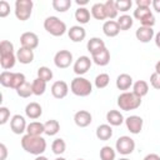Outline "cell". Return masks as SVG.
<instances>
[{"mask_svg": "<svg viewBox=\"0 0 160 160\" xmlns=\"http://www.w3.org/2000/svg\"><path fill=\"white\" fill-rule=\"evenodd\" d=\"M11 78H12V72L11 71H8V70L1 71V74H0V84L4 88H10V85H11Z\"/></svg>", "mask_w": 160, "mask_h": 160, "instance_id": "obj_41", "label": "cell"}, {"mask_svg": "<svg viewBox=\"0 0 160 160\" xmlns=\"http://www.w3.org/2000/svg\"><path fill=\"white\" fill-rule=\"evenodd\" d=\"M115 5H116L118 11L126 12V11H129L130 8L132 6V1H131V0H118V1H115Z\"/></svg>", "mask_w": 160, "mask_h": 160, "instance_id": "obj_42", "label": "cell"}, {"mask_svg": "<svg viewBox=\"0 0 160 160\" xmlns=\"http://www.w3.org/2000/svg\"><path fill=\"white\" fill-rule=\"evenodd\" d=\"M102 32L108 38H115L120 32V28L115 20H108L102 25Z\"/></svg>", "mask_w": 160, "mask_h": 160, "instance_id": "obj_19", "label": "cell"}, {"mask_svg": "<svg viewBox=\"0 0 160 160\" xmlns=\"http://www.w3.org/2000/svg\"><path fill=\"white\" fill-rule=\"evenodd\" d=\"M106 121L111 126H120L125 121V119L119 110H110L106 112Z\"/></svg>", "mask_w": 160, "mask_h": 160, "instance_id": "obj_20", "label": "cell"}, {"mask_svg": "<svg viewBox=\"0 0 160 160\" xmlns=\"http://www.w3.org/2000/svg\"><path fill=\"white\" fill-rule=\"evenodd\" d=\"M45 131L44 124L40 121H31L30 124H28L26 128V134L32 135V136H41V134Z\"/></svg>", "mask_w": 160, "mask_h": 160, "instance_id": "obj_26", "label": "cell"}, {"mask_svg": "<svg viewBox=\"0 0 160 160\" xmlns=\"http://www.w3.org/2000/svg\"><path fill=\"white\" fill-rule=\"evenodd\" d=\"M132 92L139 98L145 96L149 92V84L145 80H138L132 84Z\"/></svg>", "mask_w": 160, "mask_h": 160, "instance_id": "obj_25", "label": "cell"}, {"mask_svg": "<svg viewBox=\"0 0 160 160\" xmlns=\"http://www.w3.org/2000/svg\"><path fill=\"white\" fill-rule=\"evenodd\" d=\"M54 64L59 69H66L72 64V54L69 50H60L54 56Z\"/></svg>", "mask_w": 160, "mask_h": 160, "instance_id": "obj_7", "label": "cell"}, {"mask_svg": "<svg viewBox=\"0 0 160 160\" xmlns=\"http://www.w3.org/2000/svg\"><path fill=\"white\" fill-rule=\"evenodd\" d=\"M116 22H118V25H119L120 30H122V31H126V30H129V29L132 26V24H134V20H132V18H131L130 15H128V14H124V15H120V16L118 18Z\"/></svg>", "mask_w": 160, "mask_h": 160, "instance_id": "obj_30", "label": "cell"}, {"mask_svg": "<svg viewBox=\"0 0 160 160\" xmlns=\"http://www.w3.org/2000/svg\"><path fill=\"white\" fill-rule=\"evenodd\" d=\"M141 105V98L136 96L132 91H124L118 96V106L124 111L135 110Z\"/></svg>", "mask_w": 160, "mask_h": 160, "instance_id": "obj_2", "label": "cell"}, {"mask_svg": "<svg viewBox=\"0 0 160 160\" xmlns=\"http://www.w3.org/2000/svg\"><path fill=\"white\" fill-rule=\"evenodd\" d=\"M51 94L55 99H64L69 92V86L65 81L58 80L51 85Z\"/></svg>", "mask_w": 160, "mask_h": 160, "instance_id": "obj_13", "label": "cell"}, {"mask_svg": "<svg viewBox=\"0 0 160 160\" xmlns=\"http://www.w3.org/2000/svg\"><path fill=\"white\" fill-rule=\"evenodd\" d=\"M34 2L31 0H16L15 1V16L20 21H25L31 16Z\"/></svg>", "mask_w": 160, "mask_h": 160, "instance_id": "obj_5", "label": "cell"}, {"mask_svg": "<svg viewBox=\"0 0 160 160\" xmlns=\"http://www.w3.org/2000/svg\"><path fill=\"white\" fill-rule=\"evenodd\" d=\"M151 6H152V9H154L156 12L160 14V0H152V1H151Z\"/></svg>", "mask_w": 160, "mask_h": 160, "instance_id": "obj_51", "label": "cell"}, {"mask_svg": "<svg viewBox=\"0 0 160 160\" xmlns=\"http://www.w3.org/2000/svg\"><path fill=\"white\" fill-rule=\"evenodd\" d=\"M52 8L59 12H65L71 6V0H52Z\"/></svg>", "mask_w": 160, "mask_h": 160, "instance_id": "obj_35", "label": "cell"}, {"mask_svg": "<svg viewBox=\"0 0 160 160\" xmlns=\"http://www.w3.org/2000/svg\"><path fill=\"white\" fill-rule=\"evenodd\" d=\"M132 86V78L129 75V74H120L118 78H116V88L119 90H122V91H126L129 90L130 88Z\"/></svg>", "mask_w": 160, "mask_h": 160, "instance_id": "obj_22", "label": "cell"}, {"mask_svg": "<svg viewBox=\"0 0 160 160\" xmlns=\"http://www.w3.org/2000/svg\"><path fill=\"white\" fill-rule=\"evenodd\" d=\"M135 36L140 42H149L150 40H152V38L155 36L154 29L152 28H148V26H140L138 28V30L135 31Z\"/></svg>", "mask_w": 160, "mask_h": 160, "instance_id": "obj_14", "label": "cell"}, {"mask_svg": "<svg viewBox=\"0 0 160 160\" xmlns=\"http://www.w3.org/2000/svg\"><path fill=\"white\" fill-rule=\"evenodd\" d=\"M16 55L12 52V54H2L0 55V65L4 70H9V69H12L15 66V62H16Z\"/></svg>", "mask_w": 160, "mask_h": 160, "instance_id": "obj_24", "label": "cell"}, {"mask_svg": "<svg viewBox=\"0 0 160 160\" xmlns=\"http://www.w3.org/2000/svg\"><path fill=\"white\" fill-rule=\"evenodd\" d=\"M55 160H66V159H65V158H62V156H59V158H56Z\"/></svg>", "mask_w": 160, "mask_h": 160, "instance_id": "obj_56", "label": "cell"}, {"mask_svg": "<svg viewBox=\"0 0 160 160\" xmlns=\"http://www.w3.org/2000/svg\"><path fill=\"white\" fill-rule=\"evenodd\" d=\"M8 156V149H6V145L5 144H0V160H5Z\"/></svg>", "mask_w": 160, "mask_h": 160, "instance_id": "obj_48", "label": "cell"}, {"mask_svg": "<svg viewBox=\"0 0 160 160\" xmlns=\"http://www.w3.org/2000/svg\"><path fill=\"white\" fill-rule=\"evenodd\" d=\"M150 14H152V11L150 10V8H139V6H136V9L134 10V18L138 19L139 21L142 20L144 18H146Z\"/></svg>", "mask_w": 160, "mask_h": 160, "instance_id": "obj_40", "label": "cell"}, {"mask_svg": "<svg viewBox=\"0 0 160 160\" xmlns=\"http://www.w3.org/2000/svg\"><path fill=\"white\" fill-rule=\"evenodd\" d=\"M104 6H105V12H106V18L112 20L115 18H118V9H116V5H115V1L114 0H108L104 2Z\"/></svg>", "mask_w": 160, "mask_h": 160, "instance_id": "obj_32", "label": "cell"}, {"mask_svg": "<svg viewBox=\"0 0 160 160\" xmlns=\"http://www.w3.org/2000/svg\"><path fill=\"white\" fill-rule=\"evenodd\" d=\"M26 128H28V124H26V120L22 115H14L10 120V129L14 134L16 135H20L22 134L24 131H26Z\"/></svg>", "mask_w": 160, "mask_h": 160, "instance_id": "obj_11", "label": "cell"}, {"mask_svg": "<svg viewBox=\"0 0 160 160\" xmlns=\"http://www.w3.org/2000/svg\"><path fill=\"white\" fill-rule=\"evenodd\" d=\"M76 4L79 5V8H84V5H88L89 1L88 0H76Z\"/></svg>", "mask_w": 160, "mask_h": 160, "instance_id": "obj_52", "label": "cell"}, {"mask_svg": "<svg viewBox=\"0 0 160 160\" xmlns=\"http://www.w3.org/2000/svg\"><path fill=\"white\" fill-rule=\"evenodd\" d=\"M119 160H130V159H128V158H122V159H119Z\"/></svg>", "mask_w": 160, "mask_h": 160, "instance_id": "obj_57", "label": "cell"}, {"mask_svg": "<svg viewBox=\"0 0 160 160\" xmlns=\"http://www.w3.org/2000/svg\"><path fill=\"white\" fill-rule=\"evenodd\" d=\"M21 148L26 152L39 156L46 150V140L42 136H32L26 134L21 138Z\"/></svg>", "mask_w": 160, "mask_h": 160, "instance_id": "obj_1", "label": "cell"}, {"mask_svg": "<svg viewBox=\"0 0 160 160\" xmlns=\"http://www.w3.org/2000/svg\"><path fill=\"white\" fill-rule=\"evenodd\" d=\"M20 44H21L22 48L34 50L39 46V36L32 31L22 32L21 36H20Z\"/></svg>", "mask_w": 160, "mask_h": 160, "instance_id": "obj_9", "label": "cell"}, {"mask_svg": "<svg viewBox=\"0 0 160 160\" xmlns=\"http://www.w3.org/2000/svg\"><path fill=\"white\" fill-rule=\"evenodd\" d=\"M96 138L101 141H106L112 136V128L109 124H101L96 128Z\"/></svg>", "mask_w": 160, "mask_h": 160, "instance_id": "obj_21", "label": "cell"}, {"mask_svg": "<svg viewBox=\"0 0 160 160\" xmlns=\"http://www.w3.org/2000/svg\"><path fill=\"white\" fill-rule=\"evenodd\" d=\"M70 90L74 95L80 96V98H85L92 92V84L82 76H76L71 80Z\"/></svg>", "mask_w": 160, "mask_h": 160, "instance_id": "obj_3", "label": "cell"}, {"mask_svg": "<svg viewBox=\"0 0 160 160\" xmlns=\"http://www.w3.org/2000/svg\"><path fill=\"white\" fill-rule=\"evenodd\" d=\"M110 82V76L106 72H101L95 78V86L98 89H104L109 85Z\"/></svg>", "mask_w": 160, "mask_h": 160, "instance_id": "obj_39", "label": "cell"}, {"mask_svg": "<svg viewBox=\"0 0 160 160\" xmlns=\"http://www.w3.org/2000/svg\"><path fill=\"white\" fill-rule=\"evenodd\" d=\"M35 160H49L46 156H42V155H39V156H36L35 158Z\"/></svg>", "mask_w": 160, "mask_h": 160, "instance_id": "obj_55", "label": "cell"}, {"mask_svg": "<svg viewBox=\"0 0 160 160\" xmlns=\"http://www.w3.org/2000/svg\"><path fill=\"white\" fill-rule=\"evenodd\" d=\"M68 35L71 41L74 42H81L86 36V30L80 25H74L68 30Z\"/></svg>", "mask_w": 160, "mask_h": 160, "instance_id": "obj_15", "label": "cell"}, {"mask_svg": "<svg viewBox=\"0 0 160 160\" xmlns=\"http://www.w3.org/2000/svg\"><path fill=\"white\" fill-rule=\"evenodd\" d=\"M115 150L121 155H129L135 150V141L130 136H120L115 142Z\"/></svg>", "mask_w": 160, "mask_h": 160, "instance_id": "obj_6", "label": "cell"}, {"mask_svg": "<svg viewBox=\"0 0 160 160\" xmlns=\"http://www.w3.org/2000/svg\"><path fill=\"white\" fill-rule=\"evenodd\" d=\"M150 84L154 89L156 90H160V74L158 72H152L150 75Z\"/></svg>", "mask_w": 160, "mask_h": 160, "instance_id": "obj_46", "label": "cell"}, {"mask_svg": "<svg viewBox=\"0 0 160 160\" xmlns=\"http://www.w3.org/2000/svg\"><path fill=\"white\" fill-rule=\"evenodd\" d=\"M141 22V26H148V28H152L155 25V16L154 14H150L148 15L146 18H144L142 20H140Z\"/></svg>", "mask_w": 160, "mask_h": 160, "instance_id": "obj_47", "label": "cell"}, {"mask_svg": "<svg viewBox=\"0 0 160 160\" xmlns=\"http://www.w3.org/2000/svg\"><path fill=\"white\" fill-rule=\"evenodd\" d=\"M78 160H84V159H78Z\"/></svg>", "mask_w": 160, "mask_h": 160, "instance_id": "obj_58", "label": "cell"}, {"mask_svg": "<svg viewBox=\"0 0 160 160\" xmlns=\"http://www.w3.org/2000/svg\"><path fill=\"white\" fill-rule=\"evenodd\" d=\"M142 160H160V155H158L155 152H151V154H148Z\"/></svg>", "mask_w": 160, "mask_h": 160, "instance_id": "obj_50", "label": "cell"}, {"mask_svg": "<svg viewBox=\"0 0 160 160\" xmlns=\"http://www.w3.org/2000/svg\"><path fill=\"white\" fill-rule=\"evenodd\" d=\"M91 62H92V60L89 56H85V55L79 56L76 59V61L74 62V66H72L74 72L78 76H81V75L86 74L90 70V68H91Z\"/></svg>", "mask_w": 160, "mask_h": 160, "instance_id": "obj_8", "label": "cell"}, {"mask_svg": "<svg viewBox=\"0 0 160 160\" xmlns=\"http://www.w3.org/2000/svg\"><path fill=\"white\" fill-rule=\"evenodd\" d=\"M10 119V110L6 106H0V125H4Z\"/></svg>", "mask_w": 160, "mask_h": 160, "instance_id": "obj_44", "label": "cell"}, {"mask_svg": "<svg viewBox=\"0 0 160 160\" xmlns=\"http://www.w3.org/2000/svg\"><path fill=\"white\" fill-rule=\"evenodd\" d=\"M90 15H91V12L85 6L84 8H78L75 10V20L80 24H88L89 20H90Z\"/></svg>", "mask_w": 160, "mask_h": 160, "instance_id": "obj_29", "label": "cell"}, {"mask_svg": "<svg viewBox=\"0 0 160 160\" xmlns=\"http://www.w3.org/2000/svg\"><path fill=\"white\" fill-rule=\"evenodd\" d=\"M155 72H158V74H160V60L155 64Z\"/></svg>", "mask_w": 160, "mask_h": 160, "instance_id": "obj_54", "label": "cell"}, {"mask_svg": "<svg viewBox=\"0 0 160 160\" xmlns=\"http://www.w3.org/2000/svg\"><path fill=\"white\" fill-rule=\"evenodd\" d=\"M91 60L99 66H106L110 62V51L106 48H104L100 51L92 54L91 55Z\"/></svg>", "mask_w": 160, "mask_h": 160, "instance_id": "obj_16", "label": "cell"}, {"mask_svg": "<svg viewBox=\"0 0 160 160\" xmlns=\"http://www.w3.org/2000/svg\"><path fill=\"white\" fill-rule=\"evenodd\" d=\"M25 115L29 118V119H39L41 115H42V108L39 102H29L26 106H25Z\"/></svg>", "mask_w": 160, "mask_h": 160, "instance_id": "obj_17", "label": "cell"}, {"mask_svg": "<svg viewBox=\"0 0 160 160\" xmlns=\"http://www.w3.org/2000/svg\"><path fill=\"white\" fill-rule=\"evenodd\" d=\"M104 48H106V46H105V42H104V40L100 39V38H91V39L88 41V44H86V49H88V51H89L91 55L95 54V52H98V51H100V50L104 49Z\"/></svg>", "mask_w": 160, "mask_h": 160, "instance_id": "obj_23", "label": "cell"}, {"mask_svg": "<svg viewBox=\"0 0 160 160\" xmlns=\"http://www.w3.org/2000/svg\"><path fill=\"white\" fill-rule=\"evenodd\" d=\"M155 45L160 49V31L158 34H155Z\"/></svg>", "mask_w": 160, "mask_h": 160, "instance_id": "obj_53", "label": "cell"}, {"mask_svg": "<svg viewBox=\"0 0 160 160\" xmlns=\"http://www.w3.org/2000/svg\"><path fill=\"white\" fill-rule=\"evenodd\" d=\"M25 81H26V79H25V75H24L22 72H12L11 85H10V88L16 90V89H19Z\"/></svg>", "mask_w": 160, "mask_h": 160, "instance_id": "obj_36", "label": "cell"}, {"mask_svg": "<svg viewBox=\"0 0 160 160\" xmlns=\"http://www.w3.org/2000/svg\"><path fill=\"white\" fill-rule=\"evenodd\" d=\"M92 121V115L88 110H79L74 115V122L79 128H86L91 124Z\"/></svg>", "mask_w": 160, "mask_h": 160, "instance_id": "obj_12", "label": "cell"}, {"mask_svg": "<svg viewBox=\"0 0 160 160\" xmlns=\"http://www.w3.org/2000/svg\"><path fill=\"white\" fill-rule=\"evenodd\" d=\"M44 29L52 36H62L66 32V24L58 16H48L44 20Z\"/></svg>", "mask_w": 160, "mask_h": 160, "instance_id": "obj_4", "label": "cell"}, {"mask_svg": "<svg viewBox=\"0 0 160 160\" xmlns=\"http://www.w3.org/2000/svg\"><path fill=\"white\" fill-rule=\"evenodd\" d=\"M116 156V151L111 148V146H102L100 149V159L101 160H115Z\"/></svg>", "mask_w": 160, "mask_h": 160, "instance_id": "obj_34", "label": "cell"}, {"mask_svg": "<svg viewBox=\"0 0 160 160\" xmlns=\"http://www.w3.org/2000/svg\"><path fill=\"white\" fill-rule=\"evenodd\" d=\"M16 59H18V61H20L24 65L30 64L34 60V50H30V49L20 46L19 50L16 51Z\"/></svg>", "mask_w": 160, "mask_h": 160, "instance_id": "obj_18", "label": "cell"}, {"mask_svg": "<svg viewBox=\"0 0 160 160\" xmlns=\"http://www.w3.org/2000/svg\"><path fill=\"white\" fill-rule=\"evenodd\" d=\"M51 150H52V152L55 155H61L66 150V142L62 139H60V138L59 139H55L52 141V144H51Z\"/></svg>", "mask_w": 160, "mask_h": 160, "instance_id": "obj_33", "label": "cell"}, {"mask_svg": "<svg viewBox=\"0 0 160 160\" xmlns=\"http://www.w3.org/2000/svg\"><path fill=\"white\" fill-rule=\"evenodd\" d=\"M44 128H45L44 134H46V135H49V136H54V135H56V134L59 132V130H60V124H59L58 120L51 119V120H48L46 122H44Z\"/></svg>", "mask_w": 160, "mask_h": 160, "instance_id": "obj_28", "label": "cell"}, {"mask_svg": "<svg viewBox=\"0 0 160 160\" xmlns=\"http://www.w3.org/2000/svg\"><path fill=\"white\" fill-rule=\"evenodd\" d=\"M31 89H32V94L36 96H40L45 92L46 90V82L39 78L34 79V81L31 82Z\"/></svg>", "mask_w": 160, "mask_h": 160, "instance_id": "obj_31", "label": "cell"}, {"mask_svg": "<svg viewBox=\"0 0 160 160\" xmlns=\"http://www.w3.org/2000/svg\"><path fill=\"white\" fill-rule=\"evenodd\" d=\"M14 52V44L8 41V40H2L0 42V55L2 54H12Z\"/></svg>", "mask_w": 160, "mask_h": 160, "instance_id": "obj_43", "label": "cell"}, {"mask_svg": "<svg viewBox=\"0 0 160 160\" xmlns=\"http://www.w3.org/2000/svg\"><path fill=\"white\" fill-rule=\"evenodd\" d=\"M52 76H54V74H52V71H51L50 68H48V66H40L38 69V78L41 79V80H44L45 82L50 81L52 79Z\"/></svg>", "mask_w": 160, "mask_h": 160, "instance_id": "obj_38", "label": "cell"}, {"mask_svg": "<svg viewBox=\"0 0 160 160\" xmlns=\"http://www.w3.org/2000/svg\"><path fill=\"white\" fill-rule=\"evenodd\" d=\"M10 14V4L6 0L0 1V18H6Z\"/></svg>", "mask_w": 160, "mask_h": 160, "instance_id": "obj_45", "label": "cell"}, {"mask_svg": "<svg viewBox=\"0 0 160 160\" xmlns=\"http://www.w3.org/2000/svg\"><path fill=\"white\" fill-rule=\"evenodd\" d=\"M151 0H136V6L139 8H150Z\"/></svg>", "mask_w": 160, "mask_h": 160, "instance_id": "obj_49", "label": "cell"}, {"mask_svg": "<svg viewBox=\"0 0 160 160\" xmlns=\"http://www.w3.org/2000/svg\"><path fill=\"white\" fill-rule=\"evenodd\" d=\"M125 124L128 130L131 134H139L142 130V125H144V120L141 116L139 115H130L125 119Z\"/></svg>", "mask_w": 160, "mask_h": 160, "instance_id": "obj_10", "label": "cell"}, {"mask_svg": "<svg viewBox=\"0 0 160 160\" xmlns=\"http://www.w3.org/2000/svg\"><path fill=\"white\" fill-rule=\"evenodd\" d=\"M16 94H18L20 98H24V99L30 98L31 95H34V94H32V89H31V84L28 82V81H25L19 89H16Z\"/></svg>", "mask_w": 160, "mask_h": 160, "instance_id": "obj_37", "label": "cell"}, {"mask_svg": "<svg viewBox=\"0 0 160 160\" xmlns=\"http://www.w3.org/2000/svg\"><path fill=\"white\" fill-rule=\"evenodd\" d=\"M90 12H91L92 18H95L96 20H104V19H106V12H105L104 2H95L91 6Z\"/></svg>", "mask_w": 160, "mask_h": 160, "instance_id": "obj_27", "label": "cell"}]
</instances>
